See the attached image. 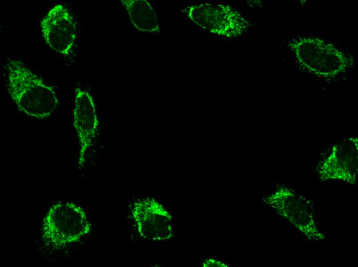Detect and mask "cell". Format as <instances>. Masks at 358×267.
<instances>
[{
	"label": "cell",
	"mask_w": 358,
	"mask_h": 267,
	"mask_svg": "<svg viewBox=\"0 0 358 267\" xmlns=\"http://www.w3.org/2000/svg\"><path fill=\"white\" fill-rule=\"evenodd\" d=\"M7 91L18 109L29 116L44 119L59 102L55 91L20 60H9Z\"/></svg>",
	"instance_id": "cell-1"
},
{
	"label": "cell",
	"mask_w": 358,
	"mask_h": 267,
	"mask_svg": "<svg viewBox=\"0 0 358 267\" xmlns=\"http://www.w3.org/2000/svg\"><path fill=\"white\" fill-rule=\"evenodd\" d=\"M42 237L48 244L60 247L79 242L91 232L84 209L69 202L52 205L42 223Z\"/></svg>",
	"instance_id": "cell-2"
},
{
	"label": "cell",
	"mask_w": 358,
	"mask_h": 267,
	"mask_svg": "<svg viewBox=\"0 0 358 267\" xmlns=\"http://www.w3.org/2000/svg\"><path fill=\"white\" fill-rule=\"evenodd\" d=\"M265 200L308 239L318 241L326 239L317 225L310 202L294 190L281 186Z\"/></svg>",
	"instance_id": "cell-3"
},
{
	"label": "cell",
	"mask_w": 358,
	"mask_h": 267,
	"mask_svg": "<svg viewBox=\"0 0 358 267\" xmlns=\"http://www.w3.org/2000/svg\"><path fill=\"white\" fill-rule=\"evenodd\" d=\"M358 139L348 137L335 144L319 168L323 181L337 180L354 184L357 181Z\"/></svg>",
	"instance_id": "cell-4"
},
{
	"label": "cell",
	"mask_w": 358,
	"mask_h": 267,
	"mask_svg": "<svg viewBox=\"0 0 358 267\" xmlns=\"http://www.w3.org/2000/svg\"><path fill=\"white\" fill-rule=\"evenodd\" d=\"M132 215L140 236L151 242H162L172 234L171 215L156 199L146 197L134 202Z\"/></svg>",
	"instance_id": "cell-5"
},
{
	"label": "cell",
	"mask_w": 358,
	"mask_h": 267,
	"mask_svg": "<svg viewBox=\"0 0 358 267\" xmlns=\"http://www.w3.org/2000/svg\"><path fill=\"white\" fill-rule=\"evenodd\" d=\"M42 38L53 50L68 55L76 37V24L69 10L58 4L49 10L40 22Z\"/></svg>",
	"instance_id": "cell-6"
},
{
	"label": "cell",
	"mask_w": 358,
	"mask_h": 267,
	"mask_svg": "<svg viewBox=\"0 0 358 267\" xmlns=\"http://www.w3.org/2000/svg\"><path fill=\"white\" fill-rule=\"evenodd\" d=\"M188 14V17L201 27L226 37L238 36L245 27L240 14L228 6L194 5L189 8Z\"/></svg>",
	"instance_id": "cell-7"
},
{
	"label": "cell",
	"mask_w": 358,
	"mask_h": 267,
	"mask_svg": "<svg viewBox=\"0 0 358 267\" xmlns=\"http://www.w3.org/2000/svg\"><path fill=\"white\" fill-rule=\"evenodd\" d=\"M73 126L79 144L78 163L83 165L98 130L99 121L93 98L88 91L76 88Z\"/></svg>",
	"instance_id": "cell-8"
},
{
	"label": "cell",
	"mask_w": 358,
	"mask_h": 267,
	"mask_svg": "<svg viewBox=\"0 0 358 267\" xmlns=\"http://www.w3.org/2000/svg\"><path fill=\"white\" fill-rule=\"evenodd\" d=\"M122 3L129 18L139 30L149 33L159 32L157 14L145 0H125Z\"/></svg>",
	"instance_id": "cell-9"
}]
</instances>
